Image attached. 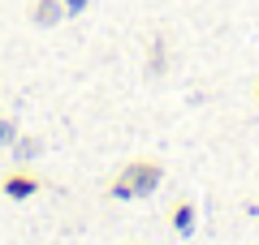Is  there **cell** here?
<instances>
[{"label": "cell", "mask_w": 259, "mask_h": 245, "mask_svg": "<svg viewBox=\"0 0 259 245\" xmlns=\"http://www.w3.org/2000/svg\"><path fill=\"white\" fill-rule=\"evenodd\" d=\"M61 5H65V13H69V18H74V13H82L87 5H91V0H61Z\"/></svg>", "instance_id": "cell-7"}, {"label": "cell", "mask_w": 259, "mask_h": 245, "mask_svg": "<svg viewBox=\"0 0 259 245\" xmlns=\"http://www.w3.org/2000/svg\"><path fill=\"white\" fill-rule=\"evenodd\" d=\"M255 95H259V91H255Z\"/></svg>", "instance_id": "cell-8"}, {"label": "cell", "mask_w": 259, "mask_h": 245, "mask_svg": "<svg viewBox=\"0 0 259 245\" xmlns=\"http://www.w3.org/2000/svg\"><path fill=\"white\" fill-rule=\"evenodd\" d=\"M173 228H177L182 236H190V232H194V202H182V207L173 211Z\"/></svg>", "instance_id": "cell-4"}, {"label": "cell", "mask_w": 259, "mask_h": 245, "mask_svg": "<svg viewBox=\"0 0 259 245\" xmlns=\"http://www.w3.org/2000/svg\"><path fill=\"white\" fill-rule=\"evenodd\" d=\"M69 18V13H65V5L61 0H35V9H30V22H35V26H61V22Z\"/></svg>", "instance_id": "cell-3"}, {"label": "cell", "mask_w": 259, "mask_h": 245, "mask_svg": "<svg viewBox=\"0 0 259 245\" xmlns=\"http://www.w3.org/2000/svg\"><path fill=\"white\" fill-rule=\"evenodd\" d=\"M160 181H164V163L160 159H130L117 172L108 194L112 198H147V194L160 190Z\"/></svg>", "instance_id": "cell-1"}, {"label": "cell", "mask_w": 259, "mask_h": 245, "mask_svg": "<svg viewBox=\"0 0 259 245\" xmlns=\"http://www.w3.org/2000/svg\"><path fill=\"white\" fill-rule=\"evenodd\" d=\"M39 190V176L35 172H26V168H13V172H5V181H0V194L5 198H13V202H22V198H30V194Z\"/></svg>", "instance_id": "cell-2"}, {"label": "cell", "mask_w": 259, "mask_h": 245, "mask_svg": "<svg viewBox=\"0 0 259 245\" xmlns=\"http://www.w3.org/2000/svg\"><path fill=\"white\" fill-rule=\"evenodd\" d=\"M39 146H44L39 138H18V146H13V159H18L22 168H26V163H30V159L39 155Z\"/></svg>", "instance_id": "cell-5"}, {"label": "cell", "mask_w": 259, "mask_h": 245, "mask_svg": "<svg viewBox=\"0 0 259 245\" xmlns=\"http://www.w3.org/2000/svg\"><path fill=\"white\" fill-rule=\"evenodd\" d=\"M5 142H18V120H9V116H0V146Z\"/></svg>", "instance_id": "cell-6"}]
</instances>
